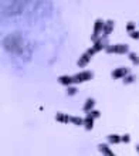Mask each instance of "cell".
Instances as JSON below:
<instances>
[{
    "label": "cell",
    "mask_w": 139,
    "mask_h": 156,
    "mask_svg": "<svg viewBox=\"0 0 139 156\" xmlns=\"http://www.w3.org/2000/svg\"><path fill=\"white\" fill-rule=\"evenodd\" d=\"M136 152L139 153V145H138V146H136Z\"/></svg>",
    "instance_id": "24"
},
{
    "label": "cell",
    "mask_w": 139,
    "mask_h": 156,
    "mask_svg": "<svg viewBox=\"0 0 139 156\" xmlns=\"http://www.w3.org/2000/svg\"><path fill=\"white\" fill-rule=\"evenodd\" d=\"M135 80H136V77L135 75H132V74H128L127 77H123V84L125 85H128V84H132V82H135Z\"/></svg>",
    "instance_id": "17"
},
{
    "label": "cell",
    "mask_w": 139,
    "mask_h": 156,
    "mask_svg": "<svg viewBox=\"0 0 139 156\" xmlns=\"http://www.w3.org/2000/svg\"><path fill=\"white\" fill-rule=\"evenodd\" d=\"M94 105H95V99L94 98H88L85 101V104H84V107H82V111L88 114L91 109H94Z\"/></svg>",
    "instance_id": "12"
},
{
    "label": "cell",
    "mask_w": 139,
    "mask_h": 156,
    "mask_svg": "<svg viewBox=\"0 0 139 156\" xmlns=\"http://www.w3.org/2000/svg\"><path fill=\"white\" fill-rule=\"evenodd\" d=\"M55 121H58V122H61V123H67V122H70V116L66 115V114H62V112H57Z\"/></svg>",
    "instance_id": "14"
},
{
    "label": "cell",
    "mask_w": 139,
    "mask_h": 156,
    "mask_svg": "<svg viewBox=\"0 0 139 156\" xmlns=\"http://www.w3.org/2000/svg\"><path fill=\"white\" fill-rule=\"evenodd\" d=\"M3 45H4V48L7 50V51H10V53L21 54V50H23V38H21V34H19V33L9 34L7 37L3 40Z\"/></svg>",
    "instance_id": "1"
},
{
    "label": "cell",
    "mask_w": 139,
    "mask_h": 156,
    "mask_svg": "<svg viewBox=\"0 0 139 156\" xmlns=\"http://www.w3.org/2000/svg\"><path fill=\"white\" fill-rule=\"evenodd\" d=\"M84 128L87 131H92V128H94V118L90 114H87V116L84 118Z\"/></svg>",
    "instance_id": "9"
},
{
    "label": "cell",
    "mask_w": 139,
    "mask_h": 156,
    "mask_svg": "<svg viewBox=\"0 0 139 156\" xmlns=\"http://www.w3.org/2000/svg\"><path fill=\"white\" fill-rule=\"evenodd\" d=\"M129 36H131L134 40H139V31H132V33H129Z\"/></svg>",
    "instance_id": "23"
},
{
    "label": "cell",
    "mask_w": 139,
    "mask_h": 156,
    "mask_svg": "<svg viewBox=\"0 0 139 156\" xmlns=\"http://www.w3.org/2000/svg\"><path fill=\"white\" fill-rule=\"evenodd\" d=\"M114 20H108L105 21V24H104V29H102V37H108L111 33H112V30H114Z\"/></svg>",
    "instance_id": "8"
},
{
    "label": "cell",
    "mask_w": 139,
    "mask_h": 156,
    "mask_svg": "<svg viewBox=\"0 0 139 156\" xmlns=\"http://www.w3.org/2000/svg\"><path fill=\"white\" fill-rule=\"evenodd\" d=\"M104 24H105V21H104L102 19H98V20L95 21L94 33H92V36H91V41H92V43H97V41L99 40V33H102Z\"/></svg>",
    "instance_id": "5"
},
{
    "label": "cell",
    "mask_w": 139,
    "mask_h": 156,
    "mask_svg": "<svg viewBox=\"0 0 139 156\" xmlns=\"http://www.w3.org/2000/svg\"><path fill=\"white\" fill-rule=\"evenodd\" d=\"M105 51L108 54L116 53V54H128L129 53V47L128 44H116V45H108L105 48Z\"/></svg>",
    "instance_id": "4"
},
{
    "label": "cell",
    "mask_w": 139,
    "mask_h": 156,
    "mask_svg": "<svg viewBox=\"0 0 139 156\" xmlns=\"http://www.w3.org/2000/svg\"><path fill=\"white\" fill-rule=\"evenodd\" d=\"M128 74H129V68H128V67H119V68H116V70L112 71L111 77L116 80V78H123V77H127Z\"/></svg>",
    "instance_id": "7"
},
{
    "label": "cell",
    "mask_w": 139,
    "mask_h": 156,
    "mask_svg": "<svg viewBox=\"0 0 139 156\" xmlns=\"http://www.w3.org/2000/svg\"><path fill=\"white\" fill-rule=\"evenodd\" d=\"M90 60H91V55L88 53H84L81 55V57H80V60H78V62H77V66L78 67H85L87 64H88V62H90Z\"/></svg>",
    "instance_id": "10"
},
{
    "label": "cell",
    "mask_w": 139,
    "mask_h": 156,
    "mask_svg": "<svg viewBox=\"0 0 139 156\" xmlns=\"http://www.w3.org/2000/svg\"><path fill=\"white\" fill-rule=\"evenodd\" d=\"M108 142L109 144H112V145H115V144H119L121 142V136L119 135H108Z\"/></svg>",
    "instance_id": "16"
},
{
    "label": "cell",
    "mask_w": 139,
    "mask_h": 156,
    "mask_svg": "<svg viewBox=\"0 0 139 156\" xmlns=\"http://www.w3.org/2000/svg\"><path fill=\"white\" fill-rule=\"evenodd\" d=\"M127 31H128V34L132 33V31H135V23H134V21H128V24H127Z\"/></svg>",
    "instance_id": "19"
},
{
    "label": "cell",
    "mask_w": 139,
    "mask_h": 156,
    "mask_svg": "<svg viewBox=\"0 0 139 156\" xmlns=\"http://www.w3.org/2000/svg\"><path fill=\"white\" fill-rule=\"evenodd\" d=\"M109 45V41H108V37H99V40L97 41V43H94V45L91 47V48L94 50V53L97 54L98 51H101V50H105L106 47Z\"/></svg>",
    "instance_id": "6"
},
{
    "label": "cell",
    "mask_w": 139,
    "mask_h": 156,
    "mask_svg": "<svg viewBox=\"0 0 139 156\" xmlns=\"http://www.w3.org/2000/svg\"><path fill=\"white\" fill-rule=\"evenodd\" d=\"M121 140H122V142H125V144H129L131 136H129V135H123V136H121Z\"/></svg>",
    "instance_id": "22"
},
{
    "label": "cell",
    "mask_w": 139,
    "mask_h": 156,
    "mask_svg": "<svg viewBox=\"0 0 139 156\" xmlns=\"http://www.w3.org/2000/svg\"><path fill=\"white\" fill-rule=\"evenodd\" d=\"M94 78V73L92 71H82L78 74L73 75V84H80V82H87Z\"/></svg>",
    "instance_id": "2"
},
{
    "label": "cell",
    "mask_w": 139,
    "mask_h": 156,
    "mask_svg": "<svg viewBox=\"0 0 139 156\" xmlns=\"http://www.w3.org/2000/svg\"><path fill=\"white\" fill-rule=\"evenodd\" d=\"M70 122H73L77 126H81V125H84V119L80 116H70Z\"/></svg>",
    "instance_id": "15"
},
{
    "label": "cell",
    "mask_w": 139,
    "mask_h": 156,
    "mask_svg": "<svg viewBox=\"0 0 139 156\" xmlns=\"http://www.w3.org/2000/svg\"><path fill=\"white\" fill-rule=\"evenodd\" d=\"M128 58H129V60H132V62H134L135 66H139V57L136 55L135 53L129 51V53H128Z\"/></svg>",
    "instance_id": "18"
},
{
    "label": "cell",
    "mask_w": 139,
    "mask_h": 156,
    "mask_svg": "<svg viewBox=\"0 0 139 156\" xmlns=\"http://www.w3.org/2000/svg\"><path fill=\"white\" fill-rule=\"evenodd\" d=\"M98 149H99V152L104 153V155H108V156H112V155H114V152H112V151H111V149L108 148L105 144H99L98 145Z\"/></svg>",
    "instance_id": "13"
},
{
    "label": "cell",
    "mask_w": 139,
    "mask_h": 156,
    "mask_svg": "<svg viewBox=\"0 0 139 156\" xmlns=\"http://www.w3.org/2000/svg\"><path fill=\"white\" fill-rule=\"evenodd\" d=\"M88 114H90V115L92 116L94 119H97V118H99V116H101V112L97 111V109H91V111L88 112Z\"/></svg>",
    "instance_id": "20"
},
{
    "label": "cell",
    "mask_w": 139,
    "mask_h": 156,
    "mask_svg": "<svg viewBox=\"0 0 139 156\" xmlns=\"http://www.w3.org/2000/svg\"><path fill=\"white\" fill-rule=\"evenodd\" d=\"M58 82H60L61 85L70 87L73 84V77H71V75H60V77H58Z\"/></svg>",
    "instance_id": "11"
},
{
    "label": "cell",
    "mask_w": 139,
    "mask_h": 156,
    "mask_svg": "<svg viewBox=\"0 0 139 156\" xmlns=\"http://www.w3.org/2000/svg\"><path fill=\"white\" fill-rule=\"evenodd\" d=\"M23 6H24V2H14V3H10L7 7L4 9V13L7 16H12V14H19L23 10Z\"/></svg>",
    "instance_id": "3"
},
{
    "label": "cell",
    "mask_w": 139,
    "mask_h": 156,
    "mask_svg": "<svg viewBox=\"0 0 139 156\" xmlns=\"http://www.w3.org/2000/svg\"><path fill=\"white\" fill-rule=\"evenodd\" d=\"M77 88H75V87H68V88H67V94L68 95H75L77 94Z\"/></svg>",
    "instance_id": "21"
}]
</instances>
